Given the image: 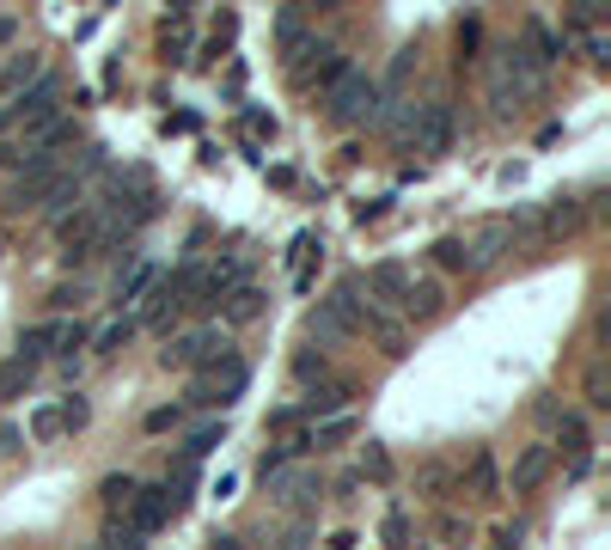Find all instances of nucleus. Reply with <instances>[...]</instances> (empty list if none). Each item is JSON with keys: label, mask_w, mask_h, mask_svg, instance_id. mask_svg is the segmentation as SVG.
Masks as SVG:
<instances>
[{"label": "nucleus", "mask_w": 611, "mask_h": 550, "mask_svg": "<svg viewBox=\"0 0 611 550\" xmlns=\"http://www.w3.org/2000/svg\"><path fill=\"white\" fill-rule=\"evenodd\" d=\"M281 550H312V526H288V533H281Z\"/></svg>", "instance_id": "37998d69"}, {"label": "nucleus", "mask_w": 611, "mask_h": 550, "mask_svg": "<svg viewBox=\"0 0 611 550\" xmlns=\"http://www.w3.org/2000/svg\"><path fill=\"white\" fill-rule=\"evenodd\" d=\"M416 153H428V159H441V153H453V135H458V117L446 98H428V105H416Z\"/></svg>", "instance_id": "0eeeda50"}, {"label": "nucleus", "mask_w": 611, "mask_h": 550, "mask_svg": "<svg viewBox=\"0 0 611 550\" xmlns=\"http://www.w3.org/2000/svg\"><path fill=\"white\" fill-rule=\"evenodd\" d=\"M538 227L556 239V232H575L580 227V208H575V196H550L544 202V214H538Z\"/></svg>", "instance_id": "393cba45"}, {"label": "nucleus", "mask_w": 611, "mask_h": 550, "mask_svg": "<svg viewBox=\"0 0 611 550\" xmlns=\"http://www.w3.org/2000/svg\"><path fill=\"white\" fill-rule=\"evenodd\" d=\"M129 495H135V477H105V489H98V502H105V514H110V519H122Z\"/></svg>", "instance_id": "2f4dec72"}, {"label": "nucleus", "mask_w": 611, "mask_h": 550, "mask_svg": "<svg viewBox=\"0 0 611 550\" xmlns=\"http://www.w3.org/2000/svg\"><path fill=\"white\" fill-rule=\"evenodd\" d=\"M0 453H25V434L13 422H0Z\"/></svg>", "instance_id": "a18cd8bd"}, {"label": "nucleus", "mask_w": 611, "mask_h": 550, "mask_svg": "<svg viewBox=\"0 0 611 550\" xmlns=\"http://www.w3.org/2000/svg\"><path fill=\"white\" fill-rule=\"evenodd\" d=\"M244 135H257V141H275V117H263V110H244Z\"/></svg>", "instance_id": "79ce46f5"}, {"label": "nucleus", "mask_w": 611, "mask_h": 550, "mask_svg": "<svg viewBox=\"0 0 611 550\" xmlns=\"http://www.w3.org/2000/svg\"><path fill=\"white\" fill-rule=\"evenodd\" d=\"M355 477H373V483H392V453H385L380 441H367V458H361V471Z\"/></svg>", "instance_id": "f704fd0d"}, {"label": "nucleus", "mask_w": 611, "mask_h": 550, "mask_svg": "<svg viewBox=\"0 0 611 550\" xmlns=\"http://www.w3.org/2000/svg\"><path fill=\"white\" fill-rule=\"evenodd\" d=\"M519 545V526H502V533H495V545H489V550H514Z\"/></svg>", "instance_id": "8fccbe9b"}, {"label": "nucleus", "mask_w": 611, "mask_h": 550, "mask_svg": "<svg viewBox=\"0 0 611 550\" xmlns=\"http://www.w3.org/2000/svg\"><path fill=\"white\" fill-rule=\"evenodd\" d=\"M293 380H300V385L331 380V349H300V355H293Z\"/></svg>", "instance_id": "c85d7f7f"}, {"label": "nucleus", "mask_w": 611, "mask_h": 550, "mask_svg": "<svg viewBox=\"0 0 611 550\" xmlns=\"http://www.w3.org/2000/svg\"><path fill=\"white\" fill-rule=\"evenodd\" d=\"M293 410H300V422L343 416V410H349V385H312V392H306V404H293Z\"/></svg>", "instance_id": "4be33fe9"}, {"label": "nucleus", "mask_w": 611, "mask_h": 550, "mask_svg": "<svg viewBox=\"0 0 611 550\" xmlns=\"http://www.w3.org/2000/svg\"><path fill=\"white\" fill-rule=\"evenodd\" d=\"M380 80L367 74V68H349V74L336 80L331 92H324V117L336 122V129H355V122H380Z\"/></svg>", "instance_id": "f257e3e1"}, {"label": "nucleus", "mask_w": 611, "mask_h": 550, "mask_svg": "<svg viewBox=\"0 0 611 550\" xmlns=\"http://www.w3.org/2000/svg\"><path fill=\"white\" fill-rule=\"evenodd\" d=\"M300 56H312V61H293V80H300V86H319V92H331L336 80H343V74L355 68V61L343 56V49L319 44V37H312V44H306Z\"/></svg>", "instance_id": "1a4fd4ad"}, {"label": "nucleus", "mask_w": 611, "mask_h": 550, "mask_svg": "<svg viewBox=\"0 0 611 550\" xmlns=\"http://www.w3.org/2000/svg\"><path fill=\"white\" fill-rule=\"evenodd\" d=\"M441 312H446V282H434V275L410 282V294H404V319H410V324H434Z\"/></svg>", "instance_id": "4468645a"}, {"label": "nucleus", "mask_w": 611, "mask_h": 550, "mask_svg": "<svg viewBox=\"0 0 611 550\" xmlns=\"http://www.w3.org/2000/svg\"><path fill=\"white\" fill-rule=\"evenodd\" d=\"M269 495L281 507H312L324 495V477L312 471V465H288V471H275L269 477Z\"/></svg>", "instance_id": "9b49d317"}, {"label": "nucleus", "mask_w": 611, "mask_h": 550, "mask_svg": "<svg viewBox=\"0 0 611 550\" xmlns=\"http://www.w3.org/2000/svg\"><path fill=\"white\" fill-rule=\"evenodd\" d=\"M441 538H446V545H458V538H465V519L446 514V519H441Z\"/></svg>", "instance_id": "de8ad7c7"}, {"label": "nucleus", "mask_w": 611, "mask_h": 550, "mask_svg": "<svg viewBox=\"0 0 611 550\" xmlns=\"http://www.w3.org/2000/svg\"><path fill=\"white\" fill-rule=\"evenodd\" d=\"M544 477H550V446H544V441L519 446L514 471H507V489H514V495H532V489L544 483Z\"/></svg>", "instance_id": "2eb2a0df"}, {"label": "nucleus", "mask_w": 611, "mask_h": 550, "mask_svg": "<svg viewBox=\"0 0 611 550\" xmlns=\"http://www.w3.org/2000/svg\"><path fill=\"white\" fill-rule=\"evenodd\" d=\"M380 538H385V550H416V526H410V514H404V507H392V514L380 519Z\"/></svg>", "instance_id": "a878e982"}, {"label": "nucleus", "mask_w": 611, "mask_h": 550, "mask_svg": "<svg viewBox=\"0 0 611 550\" xmlns=\"http://www.w3.org/2000/svg\"><path fill=\"white\" fill-rule=\"evenodd\" d=\"M56 416H61V434H80V428L92 422V404H86L80 392H68V397L56 404Z\"/></svg>", "instance_id": "7c9ffc66"}, {"label": "nucleus", "mask_w": 611, "mask_h": 550, "mask_svg": "<svg viewBox=\"0 0 611 550\" xmlns=\"http://www.w3.org/2000/svg\"><path fill=\"white\" fill-rule=\"evenodd\" d=\"M171 519V495L166 483H135V495H129V507H122V526H135L141 538H153L159 526Z\"/></svg>", "instance_id": "9d476101"}, {"label": "nucleus", "mask_w": 611, "mask_h": 550, "mask_svg": "<svg viewBox=\"0 0 611 550\" xmlns=\"http://www.w3.org/2000/svg\"><path fill=\"white\" fill-rule=\"evenodd\" d=\"M355 434H361V416H355V410L324 416V422H312V428H306V441L319 446V453H331V446H349Z\"/></svg>", "instance_id": "412c9836"}, {"label": "nucleus", "mask_w": 611, "mask_h": 550, "mask_svg": "<svg viewBox=\"0 0 611 550\" xmlns=\"http://www.w3.org/2000/svg\"><path fill=\"white\" fill-rule=\"evenodd\" d=\"M13 159H19V147H7V141H0V171L13 166Z\"/></svg>", "instance_id": "603ef678"}, {"label": "nucleus", "mask_w": 611, "mask_h": 550, "mask_svg": "<svg viewBox=\"0 0 611 550\" xmlns=\"http://www.w3.org/2000/svg\"><path fill=\"white\" fill-rule=\"evenodd\" d=\"M7 117H13L19 129H31V135H37L44 122H56V117H61V80H56V74L31 80V86L13 98V110H7Z\"/></svg>", "instance_id": "6e6552de"}, {"label": "nucleus", "mask_w": 611, "mask_h": 550, "mask_svg": "<svg viewBox=\"0 0 611 550\" xmlns=\"http://www.w3.org/2000/svg\"><path fill=\"white\" fill-rule=\"evenodd\" d=\"M563 441H568V453H575V458H587V446H594V441H587V422H580L575 410H563Z\"/></svg>", "instance_id": "4c0bfd02"}, {"label": "nucleus", "mask_w": 611, "mask_h": 550, "mask_svg": "<svg viewBox=\"0 0 611 550\" xmlns=\"http://www.w3.org/2000/svg\"><path fill=\"white\" fill-rule=\"evenodd\" d=\"M183 404H159V410H147V434H166V428H183Z\"/></svg>", "instance_id": "58836bf2"}, {"label": "nucleus", "mask_w": 611, "mask_h": 550, "mask_svg": "<svg viewBox=\"0 0 611 550\" xmlns=\"http://www.w3.org/2000/svg\"><path fill=\"white\" fill-rule=\"evenodd\" d=\"M471 489H477V495H502V471H495V453H471Z\"/></svg>", "instance_id": "c756f323"}, {"label": "nucleus", "mask_w": 611, "mask_h": 550, "mask_svg": "<svg viewBox=\"0 0 611 550\" xmlns=\"http://www.w3.org/2000/svg\"><path fill=\"white\" fill-rule=\"evenodd\" d=\"M86 550H98V545H86Z\"/></svg>", "instance_id": "6e6d98bb"}, {"label": "nucleus", "mask_w": 611, "mask_h": 550, "mask_svg": "<svg viewBox=\"0 0 611 550\" xmlns=\"http://www.w3.org/2000/svg\"><path fill=\"white\" fill-rule=\"evenodd\" d=\"M275 44L288 49V56H300V49L312 44V31H306V13H300V7H288V13H275Z\"/></svg>", "instance_id": "b1692460"}, {"label": "nucleus", "mask_w": 611, "mask_h": 550, "mask_svg": "<svg viewBox=\"0 0 611 550\" xmlns=\"http://www.w3.org/2000/svg\"><path fill=\"white\" fill-rule=\"evenodd\" d=\"M214 355H232V343H227V331L202 324V331H178V336H171L166 349H159V361H166V367H183V373H190V367H208Z\"/></svg>", "instance_id": "423d86ee"}, {"label": "nucleus", "mask_w": 611, "mask_h": 550, "mask_svg": "<svg viewBox=\"0 0 611 550\" xmlns=\"http://www.w3.org/2000/svg\"><path fill=\"white\" fill-rule=\"evenodd\" d=\"M587 404H594V410H611V397H606V367H594V373H587Z\"/></svg>", "instance_id": "a19ab883"}, {"label": "nucleus", "mask_w": 611, "mask_h": 550, "mask_svg": "<svg viewBox=\"0 0 611 550\" xmlns=\"http://www.w3.org/2000/svg\"><path fill=\"white\" fill-rule=\"evenodd\" d=\"M269 428H275V434H293V428H300V410H275Z\"/></svg>", "instance_id": "49530a36"}, {"label": "nucleus", "mask_w": 611, "mask_h": 550, "mask_svg": "<svg viewBox=\"0 0 611 550\" xmlns=\"http://www.w3.org/2000/svg\"><path fill=\"white\" fill-rule=\"evenodd\" d=\"M105 208H92V202H80L74 214H61L56 220V239H61V263L74 270V263H86V258H98V244H105Z\"/></svg>", "instance_id": "20e7f679"}, {"label": "nucleus", "mask_w": 611, "mask_h": 550, "mask_svg": "<svg viewBox=\"0 0 611 550\" xmlns=\"http://www.w3.org/2000/svg\"><path fill=\"white\" fill-rule=\"evenodd\" d=\"M31 441H61V416H56V404H44V410H31Z\"/></svg>", "instance_id": "c9c22d12"}, {"label": "nucleus", "mask_w": 611, "mask_h": 550, "mask_svg": "<svg viewBox=\"0 0 611 550\" xmlns=\"http://www.w3.org/2000/svg\"><path fill=\"white\" fill-rule=\"evenodd\" d=\"M367 324V300H361V282H336L331 300H319V312L306 319V331L319 343H355Z\"/></svg>", "instance_id": "f03ea898"}, {"label": "nucleus", "mask_w": 611, "mask_h": 550, "mask_svg": "<svg viewBox=\"0 0 611 550\" xmlns=\"http://www.w3.org/2000/svg\"><path fill=\"white\" fill-rule=\"evenodd\" d=\"M251 385V367L239 355H214L208 367H196V385H190V404L183 410H208V404H232V397Z\"/></svg>", "instance_id": "7ed1b4c3"}, {"label": "nucleus", "mask_w": 611, "mask_h": 550, "mask_svg": "<svg viewBox=\"0 0 611 550\" xmlns=\"http://www.w3.org/2000/svg\"><path fill=\"white\" fill-rule=\"evenodd\" d=\"M416 550H434V545H416Z\"/></svg>", "instance_id": "5fc2aeb1"}, {"label": "nucleus", "mask_w": 611, "mask_h": 550, "mask_svg": "<svg viewBox=\"0 0 611 550\" xmlns=\"http://www.w3.org/2000/svg\"><path fill=\"white\" fill-rule=\"evenodd\" d=\"M361 331H373V343H380L392 361H404V355H410V331H404V319H392V312H373V306H367V324H361Z\"/></svg>", "instance_id": "6ab92c4d"}, {"label": "nucleus", "mask_w": 611, "mask_h": 550, "mask_svg": "<svg viewBox=\"0 0 611 550\" xmlns=\"http://www.w3.org/2000/svg\"><path fill=\"white\" fill-rule=\"evenodd\" d=\"M220 441H227V416H220V422H202L196 434H190V446H183V465H196V458H208Z\"/></svg>", "instance_id": "bb28decb"}, {"label": "nucleus", "mask_w": 611, "mask_h": 550, "mask_svg": "<svg viewBox=\"0 0 611 550\" xmlns=\"http://www.w3.org/2000/svg\"><path fill=\"white\" fill-rule=\"evenodd\" d=\"M288 465H293V453H288V446H263V458H257V477H263V483H269V477H275V471H288Z\"/></svg>", "instance_id": "ea45409f"}, {"label": "nucleus", "mask_w": 611, "mask_h": 550, "mask_svg": "<svg viewBox=\"0 0 611 550\" xmlns=\"http://www.w3.org/2000/svg\"><path fill=\"white\" fill-rule=\"evenodd\" d=\"M263 306H269V294H263L257 282H239V288L220 300V324H257Z\"/></svg>", "instance_id": "f3484780"}, {"label": "nucleus", "mask_w": 611, "mask_h": 550, "mask_svg": "<svg viewBox=\"0 0 611 550\" xmlns=\"http://www.w3.org/2000/svg\"><path fill=\"white\" fill-rule=\"evenodd\" d=\"M410 282L416 275L404 270V263H373V270H367V306H373V312H385V306H404V294H410Z\"/></svg>", "instance_id": "f8f14e48"}, {"label": "nucleus", "mask_w": 611, "mask_h": 550, "mask_svg": "<svg viewBox=\"0 0 611 550\" xmlns=\"http://www.w3.org/2000/svg\"><path fill=\"white\" fill-rule=\"evenodd\" d=\"M98 550H147V538L135 533V526H122V519H110L105 538H98Z\"/></svg>", "instance_id": "72a5a7b5"}, {"label": "nucleus", "mask_w": 611, "mask_h": 550, "mask_svg": "<svg viewBox=\"0 0 611 550\" xmlns=\"http://www.w3.org/2000/svg\"><path fill=\"white\" fill-rule=\"evenodd\" d=\"M159 288V270L153 263H135L129 275H117V306H135V300H147V294Z\"/></svg>", "instance_id": "5701e85b"}, {"label": "nucleus", "mask_w": 611, "mask_h": 550, "mask_svg": "<svg viewBox=\"0 0 611 550\" xmlns=\"http://www.w3.org/2000/svg\"><path fill=\"white\" fill-rule=\"evenodd\" d=\"M80 343H92V331L80 319H49V324H31L25 336H19V361L25 367H37L44 355H56V349H80Z\"/></svg>", "instance_id": "39448f33"}, {"label": "nucleus", "mask_w": 611, "mask_h": 550, "mask_svg": "<svg viewBox=\"0 0 611 550\" xmlns=\"http://www.w3.org/2000/svg\"><path fill=\"white\" fill-rule=\"evenodd\" d=\"M434 263H441V270H471V251H465V239H441L434 244Z\"/></svg>", "instance_id": "e433bc0d"}, {"label": "nucleus", "mask_w": 611, "mask_h": 550, "mask_svg": "<svg viewBox=\"0 0 611 550\" xmlns=\"http://www.w3.org/2000/svg\"><path fill=\"white\" fill-rule=\"evenodd\" d=\"M31 80H44V56H37V49H19V56L0 61V92H7V98H19Z\"/></svg>", "instance_id": "aec40b11"}, {"label": "nucleus", "mask_w": 611, "mask_h": 550, "mask_svg": "<svg viewBox=\"0 0 611 550\" xmlns=\"http://www.w3.org/2000/svg\"><path fill=\"white\" fill-rule=\"evenodd\" d=\"M465 251H471V270H489V263H502L507 251H514V220H483V227L465 239Z\"/></svg>", "instance_id": "ddd939ff"}, {"label": "nucleus", "mask_w": 611, "mask_h": 550, "mask_svg": "<svg viewBox=\"0 0 611 550\" xmlns=\"http://www.w3.org/2000/svg\"><path fill=\"white\" fill-rule=\"evenodd\" d=\"M7 122H13V117H7V110H0V135H7Z\"/></svg>", "instance_id": "864d4df0"}, {"label": "nucleus", "mask_w": 611, "mask_h": 550, "mask_svg": "<svg viewBox=\"0 0 611 550\" xmlns=\"http://www.w3.org/2000/svg\"><path fill=\"white\" fill-rule=\"evenodd\" d=\"M355 489H361V477H355V471L336 477V502H355Z\"/></svg>", "instance_id": "09e8293b"}, {"label": "nucleus", "mask_w": 611, "mask_h": 550, "mask_svg": "<svg viewBox=\"0 0 611 550\" xmlns=\"http://www.w3.org/2000/svg\"><path fill=\"white\" fill-rule=\"evenodd\" d=\"M86 300V282H74V288H56L49 294V306H61V312H68V306H80Z\"/></svg>", "instance_id": "c03bdc74"}, {"label": "nucleus", "mask_w": 611, "mask_h": 550, "mask_svg": "<svg viewBox=\"0 0 611 550\" xmlns=\"http://www.w3.org/2000/svg\"><path fill=\"white\" fill-rule=\"evenodd\" d=\"M183 319V294L171 288V275H159V288H153V300H147V312H141L135 324H153V331H171V324Z\"/></svg>", "instance_id": "a211bd4d"}, {"label": "nucleus", "mask_w": 611, "mask_h": 550, "mask_svg": "<svg viewBox=\"0 0 611 550\" xmlns=\"http://www.w3.org/2000/svg\"><path fill=\"white\" fill-rule=\"evenodd\" d=\"M135 331H141L135 319H110L105 331L92 336V349H98V355H117V349H122V343H129V336H135Z\"/></svg>", "instance_id": "473e14b6"}, {"label": "nucleus", "mask_w": 611, "mask_h": 550, "mask_svg": "<svg viewBox=\"0 0 611 550\" xmlns=\"http://www.w3.org/2000/svg\"><path fill=\"white\" fill-rule=\"evenodd\" d=\"M13 37H19V19H7V13H0V49L13 44Z\"/></svg>", "instance_id": "3c124183"}, {"label": "nucleus", "mask_w": 611, "mask_h": 550, "mask_svg": "<svg viewBox=\"0 0 611 550\" xmlns=\"http://www.w3.org/2000/svg\"><path fill=\"white\" fill-rule=\"evenodd\" d=\"M74 141H80V122H74V117H56V122H44V129H37V135H31L19 153H37V159H61V147H74Z\"/></svg>", "instance_id": "dca6fc26"}, {"label": "nucleus", "mask_w": 611, "mask_h": 550, "mask_svg": "<svg viewBox=\"0 0 611 550\" xmlns=\"http://www.w3.org/2000/svg\"><path fill=\"white\" fill-rule=\"evenodd\" d=\"M31 373H37V367H25L19 355H13V361H0V404H19L25 385H31Z\"/></svg>", "instance_id": "cd10ccee"}]
</instances>
